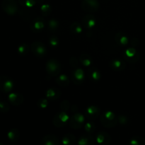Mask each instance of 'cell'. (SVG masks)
I'll use <instances>...</instances> for the list:
<instances>
[{"mask_svg": "<svg viewBox=\"0 0 145 145\" xmlns=\"http://www.w3.org/2000/svg\"><path fill=\"white\" fill-rule=\"evenodd\" d=\"M100 122L102 125L106 128H113L118 123V116L110 110H106L101 114Z\"/></svg>", "mask_w": 145, "mask_h": 145, "instance_id": "cell-1", "label": "cell"}, {"mask_svg": "<svg viewBox=\"0 0 145 145\" xmlns=\"http://www.w3.org/2000/svg\"><path fill=\"white\" fill-rule=\"evenodd\" d=\"M45 69L50 76H57L60 74L62 70V65L60 62L55 59H50L45 65Z\"/></svg>", "mask_w": 145, "mask_h": 145, "instance_id": "cell-2", "label": "cell"}, {"mask_svg": "<svg viewBox=\"0 0 145 145\" xmlns=\"http://www.w3.org/2000/svg\"><path fill=\"white\" fill-rule=\"evenodd\" d=\"M85 116L79 112H74L72 117L69 118V124L71 128L74 130L81 129L84 125Z\"/></svg>", "mask_w": 145, "mask_h": 145, "instance_id": "cell-3", "label": "cell"}, {"mask_svg": "<svg viewBox=\"0 0 145 145\" xmlns=\"http://www.w3.org/2000/svg\"><path fill=\"white\" fill-rule=\"evenodd\" d=\"M69 120V118L67 113L62 110L55 115L53 119H52V123L56 127L61 128V127H65Z\"/></svg>", "mask_w": 145, "mask_h": 145, "instance_id": "cell-4", "label": "cell"}, {"mask_svg": "<svg viewBox=\"0 0 145 145\" xmlns=\"http://www.w3.org/2000/svg\"><path fill=\"white\" fill-rule=\"evenodd\" d=\"M31 50L32 53L38 57H43L47 55V48L42 42L40 41H35L31 45Z\"/></svg>", "mask_w": 145, "mask_h": 145, "instance_id": "cell-5", "label": "cell"}, {"mask_svg": "<svg viewBox=\"0 0 145 145\" xmlns=\"http://www.w3.org/2000/svg\"><path fill=\"white\" fill-rule=\"evenodd\" d=\"M1 7L4 12L10 16H13L18 11V5L15 0H3Z\"/></svg>", "mask_w": 145, "mask_h": 145, "instance_id": "cell-6", "label": "cell"}, {"mask_svg": "<svg viewBox=\"0 0 145 145\" xmlns=\"http://www.w3.org/2000/svg\"><path fill=\"white\" fill-rule=\"evenodd\" d=\"M124 59L130 63H135L140 59V55L138 51L133 48L126 49L123 52Z\"/></svg>", "mask_w": 145, "mask_h": 145, "instance_id": "cell-7", "label": "cell"}, {"mask_svg": "<svg viewBox=\"0 0 145 145\" xmlns=\"http://www.w3.org/2000/svg\"><path fill=\"white\" fill-rule=\"evenodd\" d=\"M99 7L100 4L98 0H82V8L86 12H96Z\"/></svg>", "mask_w": 145, "mask_h": 145, "instance_id": "cell-8", "label": "cell"}, {"mask_svg": "<svg viewBox=\"0 0 145 145\" xmlns=\"http://www.w3.org/2000/svg\"><path fill=\"white\" fill-rule=\"evenodd\" d=\"M101 109L99 106H90L85 109L84 116L89 120H95L101 116Z\"/></svg>", "mask_w": 145, "mask_h": 145, "instance_id": "cell-9", "label": "cell"}, {"mask_svg": "<svg viewBox=\"0 0 145 145\" xmlns=\"http://www.w3.org/2000/svg\"><path fill=\"white\" fill-rule=\"evenodd\" d=\"M45 26V21L42 17H36L31 21L30 28L33 32L39 33L43 30Z\"/></svg>", "mask_w": 145, "mask_h": 145, "instance_id": "cell-10", "label": "cell"}, {"mask_svg": "<svg viewBox=\"0 0 145 145\" xmlns=\"http://www.w3.org/2000/svg\"><path fill=\"white\" fill-rule=\"evenodd\" d=\"M14 88V82L6 76H0V90L5 93L10 92Z\"/></svg>", "mask_w": 145, "mask_h": 145, "instance_id": "cell-11", "label": "cell"}, {"mask_svg": "<svg viewBox=\"0 0 145 145\" xmlns=\"http://www.w3.org/2000/svg\"><path fill=\"white\" fill-rule=\"evenodd\" d=\"M96 142L100 145H108L111 142V137L105 131H100L96 133Z\"/></svg>", "mask_w": 145, "mask_h": 145, "instance_id": "cell-12", "label": "cell"}, {"mask_svg": "<svg viewBox=\"0 0 145 145\" xmlns=\"http://www.w3.org/2000/svg\"><path fill=\"white\" fill-rule=\"evenodd\" d=\"M85 74L83 69L77 67L72 72V81L75 84H81L84 82Z\"/></svg>", "mask_w": 145, "mask_h": 145, "instance_id": "cell-13", "label": "cell"}, {"mask_svg": "<svg viewBox=\"0 0 145 145\" xmlns=\"http://www.w3.org/2000/svg\"><path fill=\"white\" fill-rule=\"evenodd\" d=\"M110 69L116 72H121L125 69V62L120 59H113L108 62Z\"/></svg>", "mask_w": 145, "mask_h": 145, "instance_id": "cell-14", "label": "cell"}, {"mask_svg": "<svg viewBox=\"0 0 145 145\" xmlns=\"http://www.w3.org/2000/svg\"><path fill=\"white\" fill-rule=\"evenodd\" d=\"M96 24V17L91 14H87L82 18V25L84 28L90 29L93 28Z\"/></svg>", "mask_w": 145, "mask_h": 145, "instance_id": "cell-15", "label": "cell"}, {"mask_svg": "<svg viewBox=\"0 0 145 145\" xmlns=\"http://www.w3.org/2000/svg\"><path fill=\"white\" fill-rule=\"evenodd\" d=\"M62 95V92L57 88H50L45 91V96L49 101H55L58 100Z\"/></svg>", "mask_w": 145, "mask_h": 145, "instance_id": "cell-16", "label": "cell"}, {"mask_svg": "<svg viewBox=\"0 0 145 145\" xmlns=\"http://www.w3.org/2000/svg\"><path fill=\"white\" fill-rule=\"evenodd\" d=\"M40 145H59V140L55 135H46L42 138Z\"/></svg>", "mask_w": 145, "mask_h": 145, "instance_id": "cell-17", "label": "cell"}, {"mask_svg": "<svg viewBox=\"0 0 145 145\" xmlns=\"http://www.w3.org/2000/svg\"><path fill=\"white\" fill-rule=\"evenodd\" d=\"M95 138L91 134L82 135L78 140V145H94Z\"/></svg>", "mask_w": 145, "mask_h": 145, "instance_id": "cell-18", "label": "cell"}, {"mask_svg": "<svg viewBox=\"0 0 145 145\" xmlns=\"http://www.w3.org/2000/svg\"><path fill=\"white\" fill-rule=\"evenodd\" d=\"M8 101L12 105L16 106H21L24 103V96L18 93H11L8 96Z\"/></svg>", "mask_w": 145, "mask_h": 145, "instance_id": "cell-19", "label": "cell"}, {"mask_svg": "<svg viewBox=\"0 0 145 145\" xmlns=\"http://www.w3.org/2000/svg\"><path fill=\"white\" fill-rule=\"evenodd\" d=\"M115 40H116V43L121 46L127 45L130 42V39L128 37L125 33L123 32H118L116 33V36H115Z\"/></svg>", "mask_w": 145, "mask_h": 145, "instance_id": "cell-20", "label": "cell"}, {"mask_svg": "<svg viewBox=\"0 0 145 145\" xmlns=\"http://www.w3.org/2000/svg\"><path fill=\"white\" fill-rule=\"evenodd\" d=\"M55 82L58 86H61V87H66L69 84L70 80H69V78L67 75L63 74H60L56 78Z\"/></svg>", "mask_w": 145, "mask_h": 145, "instance_id": "cell-21", "label": "cell"}, {"mask_svg": "<svg viewBox=\"0 0 145 145\" xmlns=\"http://www.w3.org/2000/svg\"><path fill=\"white\" fill-rule=\"evenodd\" d=\"M20 136H21V133H20L19 130L16 128L11 129L7 133V137H8V140L13 142L18 141L20 138Z\"/></svg>", "mask_w": 145, "mask_h": 145, "instance_id": "cell-22", "label": "cell"}, {"mask_svg": "<svg viewBox=\"0 0 145 145\" xmlns=\"http://www.w3.org/2000/svg\"><path fill=\"white\" fill-rule=\"evenodd\" d=\"M76 142V137L72 133H67L62 137V144L63 145H72Z\"/></svg>", "mask_w": 145, "mask_h": 145, "instance_id": "cell-23", "label": "cell"}, {"mask_svg": "<svg viewBox=\"0 0 145 145\" xmlns=\"http://www.w3.org/2000/svg\"><path fill=\"white\" fill-rule=\"evenodd\" d=\"M89 76L91 80L94 81V82H97L101 77V72L97 68L92 67L89 70Z\"/></svg>", "mask_w": 145, "mask_h": 145, "instance_id": "cell-24", "label": "cell"}, {"mask_svg": "<svg viewBox=\"0 0 145 145\" xmlns=\"http://www.w3.org/2000/svg\"><path fill=\"white\" fill-rule=\"evenodd\" d=\"M79 59L81 64L84 67H86L91 66L92 62H93L92 58L91 57L90 55H87V54H82V55H81Z\"/></svg>", "mask_w": 145, "mask_h": 145, "instance_id": "cell-25", "label": "cell"}, {"mask_svg": "<svg viewBox=\"0 0 145 145\" xmlns=\"http://www.w3.org/2000/svg\"><path fill=\"white\" fill-rule=\"evenodd\" d=\"M82 27L83 26H82V24H79L77 21H74V22H73L71 24L69 29H70L71 32L73 33L80 34L83 31V28Z\"/></svg>", "mask_w": 145, "mask_h": 145, "instance_id": "cell-26", "label": "cell"}, {"mask_svg": "<svg viewBox=\"0 0 145 145\" xmlns=\"http://www.w3.org/2000/svg\"><path fill=\"white\" fill-rule=\"evenodd\" d=\"M30 50H31V47H29V45L27 43L21 44L18 47V48H17L18 53L20 55H21V56H25V55H27V54L28 53Z\"/></svg>", "mask_w": 145, "mask_h": 145, "instance_id": "cell-27", "label": "cell"}, {"mask_svg": "<svg viewBox=\"0 0 145 145\" xmlns=\"http://www.w3.org/2000/svg\"><path fill=\"white\" fill-rule=\"evenodd\" d=\"M129 143L130 145H145V139L141 136H133Z\"/></svg>", "mask_w": 145, "mask_h": 145, "instance_id": "cell-28", "label": "cell"}, {"mask_svg": "<svg viewBox=\"0 0 145 145\" xmlns=\"http://www.w3.org/2000/svg\"><path fill=\"white\" fill-rule=\"evenodd\" d=\"M84 126V130L88 134H92L96 130V125L93 122H87Z\"/></svg>", "mask_w": 145, "mask_h": 145, "instance_id": "cell-29", "label": "cell"}, {"mask_svg": "<svg viewBox=\"0 0 145 145\" xmlns=\"http://www.w3.org/2000/svg\"><path fill=\"white\" fill-rule=\"evenodd\" d=\"M38 0H18V3L25 8L33 7L37 3Z\"/></svg>", "mask_w": 145, "mask_h": 145, "instance_id": "cell-30", "label": "cell"}, {"mask_svg": "<svg viewBox=\"0 0 145 145\" xmlns=\"http://www.w3.org/2000/svg\"><path fill=\"white\" fill-rule=\"evenodd\" d=\"M48 28H49L50 31H55L59 27V23L55 18H52V19L49 20L48 21Z\"/></svg>", "mask_w": 145, "mask_h": 145, "instance_id": "cell-31", "label": "cell"}, {"mask_svg": "<svg viewBox=\"0 0 145 145\" xmlns=\"http://www.w3.org/2000/svg\"><path fill=\"white\" fill-rule=\"evenodd\" d=\"M41 14L45 16H48L51 13V7L48 4H43L40 6Z\"/></svg>", "mask_w": 145, "mask_h": 145, "instance_id": "cell-32", "label": "cell"}, {"mask_svg": "<svg viewBox=\"0 0 145 145\" xmlns=\"http://www.w3.org/2000/svg\"><path fill=\"white\" fill-rule=\"evenodd\" d=\"M19 14L21 16V18L25 21L29 20L30 18L31 17V12L28 9L26 8H23L19 11Z\"/></svg>", "mask_w": 145, "mask_h": 145, "instance_id": "cell-33", "label": "cell"}, {"mask_svg": "<svg viewBox=\"0 0 145 145\" xmlns=\"http://www.w3.org/2000/svg\"><path fill=\"white\" fill-rule=\"evenodd\" d=\"M49 44L52 48H55L59 45V39L57 36H51L49 38Z\"/></svg>", "mask_w": 145, "mask_h": 145, "instance_id": "cell-34", "label": "cell"}, {"mask_svg": "<svg viewBox=\"0 0 145 145\" xmlns=\"http://www.w3.org/2000/svg\"><path fill=\"white\" fill-rule=\"evenodd\" d=\"M118 123H120L121 125H125L128 123L129 119L127 118V116H126L124 114H120L118 116Z\"/></svg>", "mask_w": 145, "mask_h": 145, "instance_id": "cell-35", "label": "cell"}, {"mask_svg": "<svg viewBox=\"0 0 145 145\" xmlns=\"http://www.w3.org/2000/svg\"><path fill=\"white\" fill-rule=\"evenodd\" d=\"M48 99H41L40 100L38 101L37 102V106H38L40 108H45L48 107V104H49V102H48Z\"/></svg>", "mask_w": 145, "mask_h": 145, "instance_id": "cell-36", "label": "cell"}, {"mask_svg": "<svg viewBox=\"0 0 145 145\" xmlns=\"http://www.w3.org/2000/svg\"><path fill=\"white\" fill-rule=\"evenodd\" d=\"M79 59H78L76 57L72 56L69 59V65L72 67L73 68H77L79 67Z\"/></svg>", "mask_w": 145, "mask_h": 145, "instance_id": "cell-37", "label": "cell"}, {"mask_svg": "<svg viewBox=\"0 0 145 145\" xmlns=\"http://www.w3.org/2000/svg\"><path fill=\"white\" fill-rule=\"evenodd\" d=\"M69 107H70V103H69V101L65 100L61 103L60 108L62 109V110H63V111H67L69 109Z\"/></svg>", "mask_w": 145, "mask_h": 145, "instance_id": "cell-38", "label": "cell"}, {"mask_svg": "<svg viewBox=\"0 0 145 145\" xmlns=\"http://www.w3.org/2000/svg\"><path fill=\"white\" fill-rule=\"evenodd\" d=\"M8 110H9V106L8 103L7 102L0 101V111L6 113V112H8Z\"/></svg>", "mask_w": 145, "mask_h": 145, "instance_id": "cell-39", "label": "cell"}, {"mask_svg": "<svg viewBox=\"0 0 145 145\" xmlns=\"http://www.w3.org/2000/svg\"><path fill=\"white\" fill-rule=\"evenodd\" d=\"M0 145H4V144H3V143H1V142H0Z\"/></svg>", "mask_w": 145, "mask_h": 145, "instance_id": "cell-40", "label": "cell"}, {"mask_svg": "<svg viewBox=\"0 0 145 145\" xmlns=\"http://www.w3.org/2000/svg\"><path fill=\"white\" fill-rule=\"evenodd\" d=\"M0 101H1V100H0Z\"/></svg>", "mask_w": 145, "mask_h": 145, "instance_id": "cell-41", "label": "cell"}, {"mask_svg": "<svg viewBox=\"0 0 145 145\" xmlns=\"http://www.w3.org/2000/svg\"><path fill=\"white\" fill-rule=\"evenodd\" d=\"M12 145H14V144H12Z\"/></svg>", "mask_w": 145, "mask_h": 145, "instance_id": "cell-42", "label": "cell"}]
</instances>
